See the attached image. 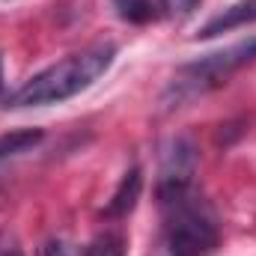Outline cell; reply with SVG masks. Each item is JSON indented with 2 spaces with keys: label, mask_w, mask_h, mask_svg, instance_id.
<instances>
[{
  "label": "cell",
  "mask_w": 256,
  "mask_h": 256,
  "mask_svg": "<svg viewBox=\"0 0 256 256\" xmlns=\"http://www.w3.org/2000/svg\"><path fill=\"white\" fill-rule=\"evenodd\" d=\"M114 6L131 24H146L161 12V0H114Z\"/></svg>",
  "instance_id": "8"
},
{
  "label": "cell",
  "mask_w": 256,
  "mask_h": 256,
  "mask_svg": "<svg viewBox=\"0 0 256 256\" xmlns=\"http://www.w3.org/2000/svg\"><path fill=\"white\" fill-rule=\"evenodd\" d=\"M194 167H196V152L188 140L176 137L164 149V164H161V182H194Z\"/></svg>",
  "instance_id": "4"
},
{
  "label": "cell",
  "mask_w": 256,
  "mask_h": 256,
  "mask_svg": "<svg viewBox=\"0 0 256 256\" xmlns=\"http://www.w3.org/2000/svg\"><path fill=\"white\" fill-rule=\"evenodd\" d=\"M254 21H256V0H242V3H236V6H230V9H224L220 15H214V18L196 33V39H214V36H220V33H230V30L244 27V24H254Z\"/></svg>",
  "instance_id": "5"
},
{
  "label": "cell",
  "mask_w": 256,
  "mask_h": 256,
  "mask_svg": "<svg viewBox=\"0 0 256 256\" xmlns=\"http://www.w3.org/2000/svg\"><path fill=\"white\" fill-rule=\"evenodd\" d=\"M256 60V39L248 42H238V45H230L224 51H214V54H206L194 63L182 66L167 90V102L170 108H179L185 102H191L196 96H206L218 86H224L242 66L254 63Z\"/></svg>",
  "instance_id": "3"
},
{
  "label": "cell",
  "mask_w": 256,
  "mask_h": 256,
  "mask_svg": "<svg viewBox=\"0 0 256 256\" xmlns=\"http://www.w3.org/2000/svg\"><path fill=\"white\" fill-rule=\"evenodd\" d=\"M0 90H3V68H0Z\"/></svg>",
  "instance_id": "12"
},
{
  "label": "cell",
  "mask_w": 256,
  "mask_h": 256,
  "mask_svg": "<svg viewBox=\"0 0 256 256\" xmlns=\"http://www.w3.org/2000/svg\"><path fill=\"white\" fill-rule=\"evenodd\" d=\"M196 6H200V0H161V12H167V15H176V18H185V15H191Z\"/></svg>",
  "instance_id": "11"
},
{
  "label": "cell",
  "mask_w": 256,
  "mask_h": 256,
  "mask_svg": "<svg viewBox=\"0 0 256 256\" xmlns=\"http://www.w3.org/2000/svg\"><path fill=\"white\" fill-rule=\"evenodd\" d=\"M116 57L114 45H92L80 54H72L60 63L48 66L45 72L33 74L21 90H15L6 98V108H45V104H60L66 98L84 92L92 86Z\"/></svg>",
  "instance_id": "2"
},
{
  "label": "cell",
  "mask_w": 256,
  "mask_h": 256,
  "mask_svg": "<svg viewBox=\"0 0 256 256\" xmlns=\"http://www.w3.org/2000/svg\"><path fill=\"white\" fill-rule=\"evenodd\" d=\"M84 256H126V238L120 232H102L92 238Z\"/></svg>",
  "instance_id": "9"
},
{
  "label": "cell",
  "mask_w": 256,
  "mask_h": 256,
  "mask_svg": "<svg viewBox=\"0 0 256 256\" xmlns=\"http://www.w3.org/2000/svg\"><path fill=\"white\" fill-rule=\"evenodd\" d=\"M39 256H80V250H78L74 244L63 242V238H48V242L42 244Z\"/></svg>",
  "instance_id": "10"
},
{
  "label": "cell",
  "mask_w": 256,
  "mask_h": 256,
  "mask_svg": "<svg viewBox=\"0 0 256 256\" xmlns=\"http://www.w3.org/2000/svg\"><path fill=\"white\" fill-rule=\"evenodd\" d=\"M9 256H21V254H18V250H12V254H9Z\"/></svg>",
  "instance_id": "13"
},
{
  "label": "cell",
  "mask_w": 256,
  "mask_h": 256,
  "mask_svg": "<svg viewBox=\"0 0 256 256\" xmlns=\"http://www.w3.org/2000/svg\"><path fill=\"white\" fill-rule=\"evenodd\" d=\"M42 137H45V134H42L39 128H21V131L3 134V137H0V161H6V158H12V155H21V152H27V149H33Z\"/></svg>",
  "instance_id": "7"
},
{
  "label": "cell",
  "mask_w": 256,
  "mask_h": 256,
  "mask_svg": "<svg viewBox=\"0 0 256 256\" xmlns=\"http://www.w3.org/2000/svg\"><path fill=\"white\" fill-rule=\"evenodd\" d=\"M164 256H208L218 248V220L194 182H161Z\"/></svg>",
  "instance_id": "1"
},
{
  "label": "cell",
  "mask_w": 256,
  "mask_h": 256,
  "mask_svg": "<svg viewBox=\"0 0 256 256\" xmlns=\"http://www.w3.org/2000/svg\"><path fill=\"white\" fill-rule=\"evenodd\" d=\"M140 188H143V176H140V167H131L126 176H122V182H120V188L114 191L110 196V202L104 206V218H126L128 212L137 206V200H140Z\"/></svg>",
  "instance_id": "6"
}]
</instances>
